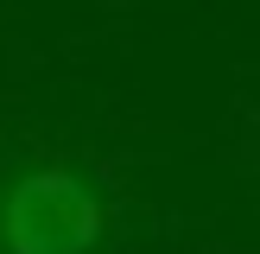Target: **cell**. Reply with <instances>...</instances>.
<instances>
[{
    "mask_svg": "<svg viewBox=\"0 0 260 254\" xmlns=\"http://www.w3.org/2000/svg\"><path fill=\"white\" fill-rule=\"evenodd\" d=\"M7 254H89L102 241V197L63 165H38L0 203Z\"/></svg>",
    "mask_w": 260,
    "mask_h": 254,
    "instance_id": "1",
    "label": "cell"
}]
</instances>
